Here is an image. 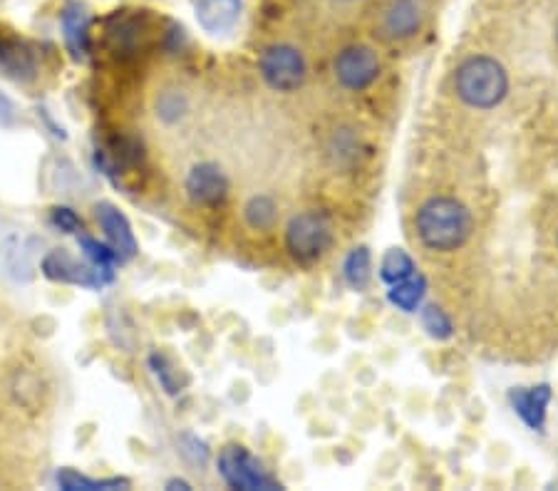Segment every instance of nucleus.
I'll return each mask as SVG.
<instances>
[{"label":"nucleus","mask_w":558,"mask_h":491,"mask_svg":"<svg viewBox=\"0 0 558 491\" xmlns=\"http://www.w3.org/2000/svg\"><path fill=\"white\" fill-rule=\"evenodd\" d=\"M186 112H189V100H186L184 92L164 90L157 97V117L164 124H177L179 120H184Z\"/></svg>","instance_id":"21"},{"label":"nucleus","mask_w":558,"mask_h":491,"mask_svg":"<svg viewBox=\"0 0 558 491\" xmlns=\"http://www.w3.org/2000/svg\"><path fill=\"white\" fill-rule=\"evenodd\" d=\"M412 273H415V263H412V258L407 256L402 248H390V251L385 253V258H382V263H380L382 281L390 283V286H395V283L410 278Z\"/></svg>","instance_id":"19"},{"label":"nucleus","mask_w":558,"mask_h":491,"mask_svg":"<svg viewBox=\"0 0 558 491\" xmlns=\"http://www.w3.org/2000/svg\"><path fill=\"white\" fill-rule=\"evenodd\" d=\"M179 452H182L186 462L194 464V467H206L211 457L206 442L196 437V434H182V439H179Z\"/></svg>","instance_id":"24"},{"label":"nucleus","mask_w":558,"mask_h":491,"mask_svg":"<svg viewBox=\"0 0 558 491\" xmlns=\"http://www.w3.org/2000/svg\"><path fill=\"white\" fill-rule=\"evenodd\" d=\"M244 221L253 231H271L278 224V204L273 196L256 194L244 204Z\"/></svg>","instance_id":"16"},{"label":"nucleus","mask_w":558,"mask_h":491,"mask_svg":"<svg viewBox=\"0 0 558 491\" xmlns=\"http://www.w3.org/2000/svg\"><path fill=\"white\" fill-rule=\"evenodd\" d=\"M554 38H556V45H558V15H556V20H554Z\"/></svg>","instance_id":"28"},{"label":"nucleus","mask_w":558,"mask_h":491,"mask_svg":"<svg viewBox=\"0 0 558 491\" xmlns=\"http://www.w3.org/2000/svg\"><path fill=\"white\" fill-rule=\"evenodd\" d=\"M90 25L92 15L80 0H70L60 13V28L62 38H65L67 50L75 60H85L90 53Z\"/></svg>","instance_id":"10"},{"label":"nucleus","mask_w":558,"mask_h":491,"mask_svg":"<svg viewBox=\"0 0 558 491\" xmlns=\"http://www.w3.org/2000/svg\"><path fill=\"white\" fill-rule=\"evenodd\" d=\"M0 67L5 70V75L18 82H30L38 75L33 53L25 45H20L18 40H3L0 43Z\"/></svg>","instance_id":"14"},{"label":"nucleus","mask_w":558,"mask_h":491,"mask_svg":"<svg viewBox=\"0 0 558 491\" xmlns=\"http://www.w3.org/2000/svg\"><path fill=\"white\" fill-rule=\"evenodd\" d=\"M422 28L420 0H392L382 15V33L390 40H407Z\"/></svg>","instance_id":"12"},{"label":"nucleus","mask_w":558,"mask_h":491,"mask_svg":"<svg viewBox=\"0 0 558 491\" xmlns=\"http://www.w3.org/2000/svg\"><path fill=\"white\" fill-rule=\"evenodd\" d=\"M216 464H219V474L224 477V482L229 484L231 489H241V491L281 489V484H278L273 477H268V474L263 472L261 462H258L246 447H241V444H229V447L221 449Z\"/></svg>","instance_id":"4"},{"label":"nucleus","mask_w":558,"mask_h":491,"mask_svg":"<svg viewBox=\"0 0 558 491\" xmlns=\"http://www.w3.org/2000/svg\"><path fill=\"white\" fill-rule=\"evenodd\" d=\"M333 221L325 211L308 209L301 214H293L286 226V248L298 263L310 266L320 261L333 246Z\"/></svg>","instance_id":"3"},{"label":"nucleus","mask_w":558,"mask_h":491,"mask_svg":"<svg viewBox=\"0 0 558 491\" xmlns=\"http://www.w3.org/2000/svg\"><path fill=\"white\" fill-rule=\"evenodd\" d=\"M77 246H80V251L85 253V258L92 263V266L102 268L105 273L115 276V266L117 261H120V256H117L110 246L100 244V241L85 234H77Z\"/></svg>","instance_id":"20"},{"label":"nucleus","mask_w":558,"mask_h":491,"mask_svg":"<svg viewBox=\"0 0 558 491\" xmlns=\"http://www.w3.org/2000/svg\"><path fill=\"white\" fill-rule=\"evenodd\" d=\"M50 219H53V226L60 229L62 234H82V219L70 206H55Z\"/></svg>","instance_id":"25"},{"label":"nucleus","mask_w":558,"mask_h":491,"mask_svg":"<svg viewBox=\"0 0 558 491\" xmlns=\"http://www.w3.org/2000/svg\"><path fill=\"white\" fill-rule=\"evenodd\" d=\"M343 276H345V283H348L353 291H365V288L370 286L372 258L368 248L360 246L348 253V258H345L343 263Z\"/></svg>","instance_id":"18"},{"label":"nucleus","mask_w":558,"mask_h":491,"mask_svg":"<svg viewBox=\"0 0 558 491\" xmlns=\"http://www.w3.org/2000/svg\"><path fill=\"white\" fill-rule=\"evenodd\" d=\"M509 402L514 407L516 415L531 427V430L544 432L546 425V407L551 402V387L539 385V387H514L509 392Z\"/></svg>","instance_id":"11"},{"label":"nucleus","mask_w":558,"mask_h":491,"mask_svg":"<svg viewBox=\"0 0 558 491\" xmlns=\"http://www.w3.org/2000/svg\"><path fill=\"white\" fill-rule=\"evenodd\" d=\"M241 15V0H196V20L206 33H226Z\"/></svg>","instance_id":"13"},{"label":"nucleus","mask_w":558,"mask_h":491,"mask_svg":"<svg viewBox=\"0 0 558 491\" xmlns=\"http://www.w3.org/2000/svg\"><path fill=\"white\" fill-rule=\"evenodd\" d=\"M556 248H558V231H556Z\"/></svg>","instance_id":"30"},{"label":"nucleus","mask_w":558,"mask_h":491,"mask_svg":"<svg viewBox=\"0 0 558 491\" xmlns=\"http://www.w3.org/2000/svg\"><path fill=\"white\" fill-rule=\"evenodd\" d=\"M95 216L97 224L105 231L107 241H110V248L120 256V261H129V258L137 256V239H134L132 224L115 204L102 201V204L95 206Z\"/></svg>","instance_id":"9"},{"label":"nucleus","mask_w":558,"mask_h":491,"mask_svg":"<svg viewBox=\"0 0 558 491\" xmlns=\"http://www.w3.org/2000/svg\"><path fill=\"white\" fill-rule=\"evenodd\" d=\"M18 117H20L18 105H15L5 92H0V127L5 129L15 127V124H18Z\"/></svg>","instance_id":"26"},{"label":"nucleus","mask_w":558,"mask_h":491,"mask_svg":"<svg viewBox=\"0 0 558 491\" xmlns=\"http://www.w3.org/2000/svg\"><path fill=\"white\" fill-rule=\"evenodd\" d=\"M425 291H427L425 278L412 273V276L405 278V281L395 283V286L390 288V293H387V298H390V303L395 308L405 310V313H415L417 306L422 303V298H425Z\"/></svg>","instance_id":"17"},{"label":"nucleus","mask_w":558,"mask_h":491,"mask_svg":"<svg viewBox=\"0 0 558 491\" xmlns=\"http://www.w3.org/2000/svg\"><path fill=\"white\" fill-rule=\"evenodd\" d=\"M184 189L196 206H219L229 194V179L219 164L201 162L186 174Z\"/></svg>","instance_id":"8"},{"label":"nucleus","mask_w":558,"mask_h":491,"mask_svg":"<svg viewBox=\"0 0 558 491\" xmlns=\"http://www.w3.org/2000/svg\"><path fill=\"white\" fill-rule=\"evenodd\" d=\"M258 70L266 85L276 92H296L308 77L306 58L293 45H271L263 50Z\"/></svg>","instance_id":"5"},{"label":"nucleus","mask_w":558,"mask_h":491,"mask_svg":"<svg viewBox=\"0 0 558 491\" xmlns=\"http://www.w3.org/2000/svg\"><path fill=\"white\" fill-rule=\"evenodd\" d=\"M335 80L350 92L368 90L380 75V58L368 45H350L333 62Z\"/></svg>","instance_id":"7"},{"label":"nucleus","mask_w":558,"mask_h":491,"mask_svg":"<svg viewBox=\"0 0 558 491\" xmlns=\"http://www.w3.org/2000/svg\"><path fill=\"white\" fill-rule=\"evenodd\" d=\"M340 3H353V0H340Z\"/></svg>","instance_id":"29"},{"label":"nucleus","mask_w":558,"mask_h":491,"mask_svg":"<svg viewBox=\"0 0 558 491\" xmlns=\"http://www.w3.org/2000/svg\"><path fill=\"white\" fill-rule=\"evenodd\" d=\"M454 95L472 110H494L509 92V72L496 58L472 55L454 70Z\"/></svg>","instance_id":"2"},{"label":"nucleus","mask_w":558,"mask_h":491,"mask_svg":"<svg viewBox=\"0 0 558 491\" xmlns=\"http://www.w3.org/2000/svg\"><path fill=\"white\" fill-rule=\"evenodd\" d=\"M55 484L62 491H115V489H129V479L124 477H110V479H92L80 474L77 469L62 467L55 474Z\"/></svg>","instance_id":"15"},{"label":"nucleus","mask_w":558,"mask_h":491,"mask_svg":"<svg viewBox=\"0 0 558 491\" xmlns=\"http://www.w3.org/2000/svg\"><path fill=\"white\" fill-rule=\"evenodd\" d=\"M149 368H152L154 375H157L159 385L164 387V392H167V395H177V392H182L184 382L179 380V370L174 368V365L169 363L164 355L154 353L152 358H149Z\"/></svg>","instance_id":"22"},{"label":"nucleus","mask_w":558,"mask_h":491,"mask_svg":"<svg viewBox=\"0 0 558 491\" xmlns=\"http://www.w3.org/2000/svg\"><path fill=\"white\" fill-rule=\"evenodd\" d=\"M40 271L48 281L53 283H65V286H85V288H105L107 283L115 281V276L105 273L97 266H82L77 263L70 253H65L62 248L58 251H50L48 256H43L40 261Z\"/></svg>","instance_id":"6"},{"label":"nucleus","mask_w":558,"mask_h":491,"mask_svg":"<svg viewBox=\"0 0 558 491\" xmlns=\"http://www.w3.org/2000/svg\"><path fill=\"white\" fill-rule=\"evenodd\" d=\"M167 489H191V484L184 482V479H169Z\"/></svg>","instance_id":"27"},{"label":"nucleus","mask_w":558,"mask_h":491,"mask_svg":"<svg viewBox=\"0 0 558 491\" xmlns=\"http://www.w3.org/2000/svg\"><path fill=\"white\" fill-rule=\"evenodd\" d=\"M415 231L427 251L452 253L472 239L474 216L469 206L454 196H432L417 209Z\"/></svg>","instance_id":"1"},{"label":"nucleus","mask_w":558,"mask_h":491,"mask_svg":"<svg viewBox=\"0 0 558 491\" xmlns=\"http://www.w3.org/2000/svg\"><path fill=\"white\" fill-rule=\"evenodd\" d=\"M422 328H425L427 335L434 340H447L454 335L452 320L447 318V313L439 306H427L422 310Z\"/></svg>","instance_id":"23"}]
</instances>
